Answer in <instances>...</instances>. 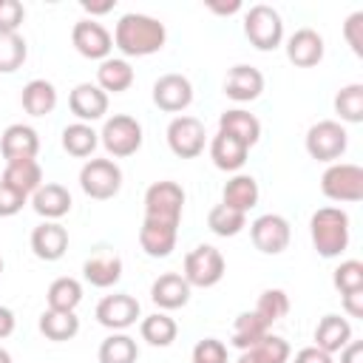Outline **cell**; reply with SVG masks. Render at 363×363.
I'll list each match as a JSON object with an SVG mask.
<instances>
[{
  "label": "cell",
  "mask_w": 363,
  "mask_h": 363,
  "mask_svg": "<svg viewBox=\"0 0 363 363\" xmlns=\"http://www.w3.org/2000/svg\"><path fill=\"white\" fill-rule=\"evenodd\" d=\"M167 40V28L164 23H159L150 14H139V11H128L119 17L116 28H113V45L125 54V57H147L164 48Z\"/></svg>",
  "instance_id": "cell-1"
},
{
  "label": "cell",
  "mask_w": 363,
  "mask_h": 363,
  "mask_svg": "<svg viewBox=\"0 0 363 363\" xmlns=\"http://www.w3.org/2000/svg\"><path fill=\"white\" fill-rule=\"evenodd\" d=\"M309 235L323 258H337L349 247V216L340 207H320L309 218Z\"/></svg>",
  "instance_id": "cell-2"
},
{
  "label": "cell",
  "mask_w": 363,
  "mask_h": 363,
  "mask_svg": "<svg viewBox=\"0 0 363 363\" xmlns=\"http://www.w3.org/2000/svg\"><path fill=\"white\" fill-rule=\"evenodd\" d=\"M244 37L258 51L278 48L281 40H284V20H281V14L272 6H267V3L250 6L247 14H244Z\"/></svg>",
  "instance_id": "cell-3"
},
{
  "label": "cell",
  "mask_w": 363,
  "mask_h": 363,
  "mask_svg": "<svg viewBox=\"0 0 363 363\" xmlns=\"http://www.w3.org/2000/svg\"><path fill=\"white\" fill-rule=\"evenodd\" d=\"M224 255L213 244H199L184 255V281L199 289H210L224 278Z\"/></svg>",
  "instance_id": "cell-4"
},
{
  "label": "cell",
  "mask_w": 363,
  "mask_h": 363,
  "mask_svg": "<svg viewBox=\"0 0 363 363\" xmlns=\"http://www.w3.org/2000/svg\"><path fill=\"white\" fill-rule=\"evenodd\" d=\"M303 145H306V153H309L312 159L332 164V162H337V159L346 153V147H349V133H346V128H343L340 122H335V119H320V122H315V125L306 130Z\"/></svg>",
  "instance_id": "cell-5"
},
{
  "label": "cell",
  "mask_w": 363,
  "mask_h": 363,
  "mask_svg": "<svg viewBox=\"0 0 363 363\" xmlns=\"http://www.w3.org/2000/svg\"><path fill=\"white\" fill-rule=\"evenodd\" d=\"M99 142L113 159L133 156L142 147V125L128 113H116V116L105 119V125L99 130Z\"/></svg>",
  "instance_id": "cell-6"
},
{
  "label": "cell",
  "mask_w": 363,
  "mask_h": 363,
  "mask_svg": "<svg viewBox=\"0 0 363 363\" xmlns=\"http://www.w3.org/2000/svg\"><path fill=\"white\" fill-rule=\"evenodd\" d=\"M79 187L88 199H113L122 187V170L113 159H88L79 170Z\"/></svg>",
  "instance_id": "cell-7"
},
{
  "label": "cell",
  "mask_w": 363,
  "mask_h": 363,
  "mask_svg": "<svg viewBox=\"0 0 363 363\" xmlns=\"http://www.w3.org/2000/svg\"><path fill=\"white\" fill-rule=\"evenodd\" d=\"M320 190L332 201H360L363 199V167L352 162H332L320 176Z\"/></svg>",
  "instance_id": "cell-8"
},
{
  "label": "cell",
  "mask_w": 363,
  "mask_h": 363,
  "mask_svg": "<svg viewBox=\"0 0 363 363\" xmlns=\"http://www.w3.org/2000/svg\"><path fill=\"white\" fill-rule=\"evenodd\" d=\"M184 210V190L176 182H153L145 190V218L179 224Z\"/></svg>",
  "instance_id": "cell-9"
},
{
  "label": "cell",
  "mask_w": 363,
  "mask_h": 363,
  "mask_svg": "<svg viewBox=\"0 0 363 363\" xmlns=\"http://www.w3.org/2000/svg\"><path fill=\"white\" fill-rule=\"evenodd\" d=\"M164 136H167V147H170L179 159H196V156L204 150V139H207L201 119L187 116V113L173 116Z\"/></svg>",
  "instance_id": "cell-10"
},
{
  "label": "cell",
  "mask_w": 363,
  "mask_h": 363,
  "mask_svg": "<svg viewBox=\"0 0 363 363\" xmlns=\"http://www.w3.org/2000/svg\"><path fill=\"white\" fill-rule=\"evenodd\" d=\"M250 238L255 244V250H261L264 255H278L289 247L292 230L289 221L278 213H264L250 224Z\"/></svg>",
  "instance_id": "cell-11"
},
{
  "label": "cell",
  "mask_w": 363,
  "mask_h": 363,
  "mask_svg": "<svg viewBox=\"0 0 363 363\" xmlns=\"http://www.w3.org/2000/svg\"><path fill=\"white\" fill-rule=\"evenodd\" d=\"M142 315V306L133 295L128 292H113V295H105L99 303H96V320L111 329V332H125L128 326H133Z\"/></svg>",
  "instance_id": "cell-12"
},
{
  "label": "cell",
  "mask_w": 363,
  "mask_h": 363,
  "mask_svg": "<svg viewBox=\"0 0 363 363\" xmlns=\"http://www.w3.org/2000/svg\"><path fill=\"white\" fill-rule=\"evenodd\" d=\"M71 43H74V48L82 54V57H88V60H108V54H111V48H113V37H111V31L102 26V23H96V20H77L74 23V28H71Z\"/></svg>",
  "instance_id": "cell-13"
},
{
  "label": "cell",
  "mask_w": 363,
  "mask_h": 363,
  "mask_svg": "<svg viewBox=\"0 0 363 363\" xmlns=\"http://www.w3.org/2000/svg\"><path fill=\"white\" fill-rule=\"evenodd\" d=\"M193 102V85L184 74H162L153 82V105L164 113H182Z\"/></svg>",
  "instance_id": "cell-14"
},
{
  "label": "cell",
  "mask_w": 363,
  "mask_h": 363,
  "mask_svg": "<svg viewBox=\"0 0 363 363\" xmlns=\"http://www.w3.org/2000/svg\"><path fill=\"white\" fill-rule=\"evenodd\" d=\"M68 108L79 122H96L108 113V94L96 82H79L68 96Z\"/></svg>",
  "instance_id": "cell-15"
},
{
  "label": "cell",
  "mask_w": 363,
  "mask_h": 363,
  "mask_svg": "<svg viewBox=\"0 0 363 363\" xmlns=\"http://www.w3.org/2000/svg\"><path fill=\"white\" fill-rule=\"evenodd\" d=\"M176 235H179V224L145 218L139 227V247L150 258H167L176 250Z\"/></svg>",
  "instance_id": "cell-16"
},
{
  "label": "cell",
  "mask_w": 363,
  "mask_h": 363,
  "mask_svg": "<svg viewBox=\"0 0 363 363\" xmlns=\"http://www.w3.org/2000/svg\"><path fill=\"white\" fill-rule=\"evenodd\" d=\"M68 250V230L60 221H43L31 230V252L40 261H60Z\"/></svg>",
  "instance_id": "cell-17"
},
{
  "label": "cell",
  "mask_w": 363,
  "mask_h": 363,
  "mask_svg": "<svg viewBox=\"0 0 363 363\" xmlns=\"http://www.w3.org/2000/svg\"><path fill=\"white\" fill-rule=\"evenodd\" d=\"M323 37L315 28H298L286 40V60L298 68H312L323 60Z\"/></svg>",
  "instance_id": "cell-18"
},
{
  "label": "cell",
  "mask_w": 363,
  "mask_h": 363,
  "mask_svg": "<svg viewBox=\"0 0 363 363\" xmlns=\"http://www.w3.org/2000/svg\"><path fill=\"white\" fill-rule=\"evenodd\" d=\"M37 150H40V136H37V130L31 125L14 122L0 136V153H3L6 162H14V159H37Z\"/></svg>",
  "instance_id": "cell-19"
},
{
  "label": "cell",
  "mask_w": 363,
  "mask_h": 363,
  "mask_svg": "<svg viewBox=\"0 0 363 363\" xmlns=\"http://www.w3.org/2000/svg\"><path fill=\"white\" fill-rule=\"evenodd\" d=\"M82 275H85V281L91 286L108 289V286L119 284V278H122V258L113 250H96L94 255L85 258Z\"/></svg>",
  "instance_id": "cell-20"
},
{
  "label": "cell",
  "mask_w": 363,
  "mask_h": 363,
  "mask_svg": "<svg viewBox=\"0 0 363 363\" xmlns=\"http://www.w3.org/2000/svg\"><path fill=\"white\" fill-rule=\"evenodd\" d=\"M190 284L184 281V275H179V272H164V275H159L153 284H150V301L159 306V309H164V312H170V309H182V306H187V301H190Z\"/></svg>",
  "instance_id": "cell-21"
},
{
  "label": "cell",
  "mask_w": 363,
  "mask_h": 363,
  "mask_svg": "<svg viewBox=\"0 0 363 363\" xmlns=\"http://www.w3.org/2000/svg\"><path fill=\"white\" fill-rule=\"evenodd\" d=\"M264 91V74L252 65H233L227 79H224V94L235 102H252Z\"/></svg>",
  "instance_id": "cell-22"
},
{
  "label": "cell",
  "mask_w": 363,
  "mask_h": 363,
  "mask_svg": "<svg viewBox=\"0 0 363 363\" xmlns=\"http://www.w3.org/2000/svg\"><path fill=\"white\" fill-rule=\"evenodd\" d=\"M247 153H250V147L241 145L235 136H230L224 130H218L213 136V142H210V159H213V164L218 170H227V173L241 170L244 162H247Z\"/></svg>",
  "instance_id": "cell-23"
},
{
  "label": "cell",
  "mask_w": 363,
  "mask_h": 363,
  "mask_svg": "<svg viewBox=\"0 0 363 363\" xmlns=\"http://www.w3.org/2000/svg\"><path fill=\"white\" fill-rule=\"evenodd\" d=\"M31 207L37 210V216H43L45 221H57L71 210V193L62 184H40L31 193Z\"/></svg>",
  "instance_id": "cell-24"
},
{
  "label": "cell",
  "mask_w": 363,
  "mask_h": 363,
  "mask_svg": "<svg viewBox=\"0 0 363 363\" xmlns=\"http://www.w3.org/2000/svg\"><path fill=\"white\" fill-rule=\"evenodd\" d=\"M218 130L235 136V139H238L241 145H247V147L258 145V139H261V122H258L250 111H244V108H230V111H224V113L218 116Z\"/></svg>",
  "instance_id": "cell-25"
},
{
  "label": "cell",
  "mask_w": 363,
  "mask_h": 363,
  "mask_svg": "<svg viewBox=\"0 0 363 363\" xmlns=\"http://www.w3.org/2000/svg\"><path fill=\"white\" fill-rule=\"evenodd\" d=\"M0 182L20 190L23 196H31L43 184V167L37 159H14V162H6Z\"/></svg>",
  "instance_id": "cell-26"
},
{
  "label": "cell",
  "mask_w": 363,
  "mask_h": 363,
  "mask_svg": "<svg viewBox=\"0 0 363 363\" xmlns=\"http://www.w3.org/2000/svg\"><path fill=\"white\" fill-rule=\"evenodd\" d=\"M352 340V323L340 315H323L315 326V346L323 349L326 354L340 352Z\"/></svg>",
  "instance_id": "cell-27"
},
{
  "label": "cell",
  "mask_w": 363,
  "mask_h": 363,
  "mask_svg": "<svg viewBox=\"0 0 363 363\" xmlns=\"http://www.w3.org/2000/svg\"><path fill=\"white\" fill-rule=\"evenodd\" d=\"M258 196H261L258 182L252 176H247V173H235L221 190V204H227V207H233L238 213H250L258 204Z\"/></svg>",
  "instance_id": "cell-28"
},
{
  "label": "cell",
  "mask_w": 363,
  "mask_h": 363,
  "mask_svg": "<svg viewBox=\"0 0 363 363\" xmlns=\"http://www.w3.org/2000/svg\"><path fill=\"white\" fill-rule=\"evenodd\" d=\"M289 354H292L289 343H286L281 335L267 332L255 346L244 349V352L238 354V360H235V363H286V360H289Z\"/></svg>",
  "instance_id": "cell-29"
},
{
  "label": "cell",
  "mask_w": 363,
  "mask_h": 363,
  "mask_svg": "<svg viewBox=\"0 0 363 363\" xmlns=\"http://www.w3.org/2000/svg\"><path fill=\"white\" fill-rule=\"evenodd\" d=\"M96 85L105 91V94H122L133 85V68L128 60L122 57H108L99 62L96 68Z\"/></svg>",
  "instance_id": "cell-30"
},
{
  "label": "cell",
  "mask_w": 363,
  "mask_h": 363,
  "mask_svg": "<svg viewBox=\"0 0 363 363\" xmlns=\"http://www.w3.org/2000/svg\"><path fill=\"white\" fill-rule=\"evenodd\" d=\"M20 102L26 108V113L31 116H45L57 108V88L54 82L48 79H31L23 85V94H20Z\"/></svg>",
  "instance_id": "cell-31"
},
{
  "label": "cell",
  "mask_w": 363,
  "mask_h": 363,
  "mask_svg": "<svg viewBox=\"0 0 363 363\" xmlns=\"http://www.w3.org/2000/svg\"><path fill=\"white\" fill-rule=\"evenodd\" d=\"M40 332L48 337V340H54V343H62V340H71V337H77V332H79V318H77V312H57V309H45L43 315H40Z\"/></svg>",
  "instance_id": "cell-32"
},
{
  "label": "cell",
  "mask_w": 363,
  "mask_h": 363,
  "mask_svg": "<svg viewBox=\"0 0 363 363\" xmlns=\"http://www.w3.org/2000/svg\"><path fill=\"white\" fill-rule=\"evenodd\" d=\"M99 145V133L88 125V122H71L62 128V147L65 153L77 156V159H85L96 150Z\"/></svg>",
  "instance_id": "cell-33"
},
{
  "label": "cell",
  "mask_w": 363,
  "mask_h": 363,
  "mask_svg": "<svg viewBox=\"0 0 363 363\" xmlns=\"http://www.w3.org/2000/svg\"><path fill=\"white\" fill-rule=\"evenodd\" d=\"M139 335H142V340H147L150 346L164 349V346H170V343L176 340L179 326H176V320H173L167 312H153V315L142 318V323H139Z\"/></svg>",
  "instance_id": "cell-34"
},
{
  "label": "cell",
  "mask_w": 363,
  "mask_h": 363,
  "mask_svg": "<svg viewBox=\"0 0 363 363\" xmlns=\"http://www.w3.org/2000/svg\"><path fill=\"white\" fill-rule=\"evenodd\" d=\"M45 301H48V309H57V312H74L82 301V284L77 278H57L51 281L48 292H45Z\"/></svg>",
  "instance_id": "cell-35"
},
{
  "label": "cell",
  "mask_w": 363,
  "mask_h": 363,
  "mask_svg": "<svg viewBox=\"0 0 363 363\" xmlns=\"http://www.w3.org/2000/svg\"><path fill=\"white\" fill-rule=\"evenodd\" d=\"M99 363H136L139 357V346L130 335L125 332H113L108 335L102 343H99V352H96Z\"/></svg>",
  "instance_id": "cell-36"
},
{
  "label": "cell",
  "mask_w": 363,
  "mask_h": 363,
  "mask_svg": "<svg viewBox=\"0 0 363 363\" xmlns=\"http://www.w3.org/2000/svg\"><path fill=\"white\" fill-rule=\"evenodd\" d=\"M269 332V326L255 315V309L252 312H241L238 318H235V323H233V335H230V346H235V349H250V346H255L264 335Z\"/></svg>",
  "instance_id": "cell-37"
},
{
  "label": "cell",
  "mask_w": 363,
  "mask_h": 363,
  "mask_svg": "<svg viewBox=\"0 0 363 363\" xmlns=\"http://www.w3.org/2000/svg\"><path fill=\"white\" fill-rule=\"evenodd\" d=\"M335 113L340 116V122H349V125L363 122V85L360 82L343 85L335 94Z\"/></svg>",
  "instance_id": "cell-38"
},
{
  "label": "cell",
  "mask_w": 363,
  "mask_h": 363,
  "mask_svg": "<svg viewBox=\"0 0 363 363\" xmlns=\"http://www.w3.org/2000/svg\"><path fill=\"white\" fill-rule=\"evenodd\" d=\"M207 227L221 238H233L247 227V213H238V210H233L227 204H216L207 213Z\"/></svg>",
  "instance_id": "cell-39"
},
{
  "label": "cell",
  "mask_w": 363,
  "mask_h": 363,
  "mask_svg": "<svg viewBox=\"0 0 363 363\" xmlns=\"http://www.w3.org/2000/svg\"><path fill=\"white\" fill-rule=\"evenodd\" d=\"M28 57V43L20 31L11 34H0V74H11L17 71Z\"/></svg>",
  "instance_id": "cell-40"
},
{
  "label": "cell",
  "mask_w": 363,
  "mask_h": 363,
  "mask_svg": "<svg viewBox=\"0 0 363 363\" xmlns=\"http://www.w3.org/2000/svg\"><path fill=\"white\" fill-rule=\"evenodd\" d=\"M286 312H289V295H286L284 289H264V292L258 295L255 315H258L267 326H272L275 320L286 318Z\"/></svg>",
  "instance_id": "cell-41"
},
{
  "label": "cell",
  "mask_w": 363,
  "mask_h": 363,
  "mask_svg": "<svg viewBox=\"0 0 363 363\" xmlns=\"http://www.w3.org/2000/svg\"><path fill=\"white\" fill-rule=\"evenodd\" d=\"M332 284L340 295L346 292H354V289H363V264L349 258V261H340V267L332 272Z\"/></svg>",
  "instance_id": "cell-42"
},
{
  "label": "cell",
  "mask_w": 363,
  "mask_h": 363,
  "mask_svg": "<svg viewBox=\"0 0 363 363\" xmlns=\"http://www.w3.org/2000/svg\"><path fill=\"white\" fill-rule=\"evenodd\" d=\"M190 363H227V346L218 337H201L193 346Z\"/></svg>",
  "instance_id": "cell-43"
},
{
  "label": "cell",
  "mask_w": 363,
  "mask_h": 363,
  "mask_svg": "<svg viewBox=\"0 0 363 363\" xmlns=\"http://www.w3.org/2000/svg\"><path fill=\"white\" fill-rule=\"evenodd\" d=\"M26 20V9L20 0H0V34H11Z\"/></svg>",
  "instance_id": "cell-44"
},
{
  "label": "cell",
  "mask_w": 363,
  "mask_h": 363,
  "mask_svg": "<svg viewBox=\"0 0 363 363\" xmlns=\"http://www.w3.org/2000/svg\"><path fill=\"white\" fill-rule=\"evenodd\" d=\"M343 37H346L349 48H352L357 57H363V11H352V14L346 17V23H343Z\"/></svg>",
  "instance_id": "cell-45"
},
{
  "label": "cell",
  "mask_w": 363,
  "mask_h": 363,
  "mask_svg": "<svg viewBox=\"0 0 363 363\" xmlns=\"http://www.w3.org/2000/svg\"><path fill=\"white\" fill-rule=\"evenodd\" d=\"M26 201H28V196H23L20 190H14V187H9V184L0 182V218L17 216Z\"/></svg>",
  "instance_id": "cell-46"
},
{
  "label": "cell",
  "mask_w": 363,
  "mask_h": 363,
  "mask_svg": "<svg viewBox=\"0 0 363 363\" xmlns=\"http://www.w3.org/2000/svg\"><path fill=\"white\" fill-rule=\"evenodd\" d=\"M295 363H335L332 354H326L323 349L318 346H303L298 354H295Z\"/></svg>",
  "instance_id": "cell-47"
},
{
  "label": "cell",
  "mask_w": 363,
  "mask_h": 363,
  "mask_svg": "<svg viewBox=\"0 0 363 363\" xmlns=\"http://www.w3.org/2000/svg\"><path fill=\"white\" fill-rule=\"evenodd\" d=\"M343 298V309L349 318H363V289H354V292H346L340 295Z\"/></svg>",
  "instance_id": "cell-48"
},
{
  "label": "cell",
  "mask_w": 363,
  "mask_h": 363,
  "mask_svg": "<svg viewBox=\"0 0 363 363\" xmlns=\"http://www.w3.org/2000/svg\"><path fill=\"white\" fill-rule=\"evenodd\" d=\"M340 363H363V343L360 340H349L340 349Z\"/></svg>",
  "instance_id": "cell-49"
},
{
  "label": "cell",
  "mask_w": 363,
  "mask_h": 363,
  "mask_svg": "<svg viewBox=\"0 0 363 363\" xmlns=\"http://www.w3.org/2000/svg\"><path fill=\"white\" fill-rule=\"evenodd\" d=\"M14 323H17L14 312H11L9 306H0V340H6V337L14 332Z\"/></svg>",
  "instance_id": "cell-50"
},
{
  "label": "cell",
  "mask_w": 363,
  "mask_h": 363,
  "mask_svg": "<svg viewBox=\"0 0 363 363\" xmlns=\"http://www.w3.org/2000/svg\"><path fill=\"white\" fill-rule=\"evenodd\" d=\"M113 6H116L113 0H105V3H88V0H85V3H82V9L91 14V20H94V14H108V11H113Z\"/></svg>",
  "instance_id": "cell-51"
},
{
  "label": "cell",
  "mask_w": 363,
  "mask_h": 363,
  "mask_svg": "<svg viewBox=\"0 0 363 363\" xmlns=\"http://www.w3.org/2000/svg\"><path fill=\"white\" fill-rule=\"evenodd\" d=\"M207 9L210 11H216V14H235V11H241V3L238 0H230V3H207Z\"/></svg>",
  "instance_id": "cell-52"
},
{
  "label": "cell",
  "mask_w": 363,
  "mask_h": 363,
  "mask_svg": "<svg viewBox=\"0 0 363 363\" xmlns=\"http://www.w3.org/2000/svg\"><path fill=\"white\" fill-rule=\"evenodd\" d=\"M0 363H11V354H9L3 346H0Z\"/></svg>",
  "instance_id": "cell-53"
},
{
  "label": "cell",
  "mask_w": 363,
  "mask_h": 363,
  "mask_svg": "<svg viewBox=\"0 0 363 363\" xmlns=\"http://www.w3.org/2000/svg\"><path fill=\"white\" fill-rule=\"evenodd\" d=\"M0 275H3V258H0Z\"/></svg>",
  "instance_id": "cell-54"
}]
</instances>
